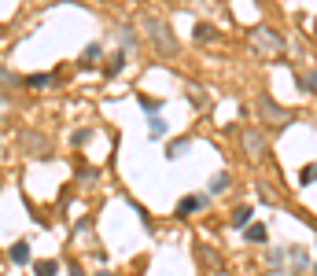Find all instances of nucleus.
Listing matches in <instances>:
<instances>
[{"mask_svg": "<svg viewBox=\"0 0 317 276\" xmlns=\"http://www.w3.org/2000/svg\"><path fill=\"white\" fill-rule=\"evenodd\" d=\"M255 44H262V48H284V37L273 33V30H266V26H258L255 30Z\"/></svg>", "mask_w": 317, "mask_h": 276, "instance_id": "obj_4", "label": "nucleus"}, {"mask_svg": "<svg viewBox=\"0 0 317 276\" xmlns=\"http://www.w3.org/2000/svg\"><path fill=\"white\" fill-rule=\"evenodd\" d=\"M184 151H188V140H173V144H170V151H166V158H181Z\"/></svg>", "mask_w": 317, "mask_h": 276, "instance_id": "obj_13", "label": "nucleus"}, {"mask_svg": "<svg viewBox=\"0 0 317 276\" xmlns=\"http://www.w3.org/2000/svg\"><path fill=\"white\" fill-rule=\"evenodd\" d=\"M244 151H247L251 158H262V151H266V137H262L255 126L244 129Z\"/></svg>", "mask_w": 317, "mask_h": 276, "instance_id": "obj_2", "label": "nucleus"}, {"mask_svg": "<svg viewBox=\"0 0 317 276\" xmlns=\"http://www.w3.org/2000/svg\"><path fill=\"white\" fill-rule=\"evenodd\" d=\"M166 133H170V129H166V122L158 118V114H152V118H148V137H152V140H162Z\"/></svg>", "mask_w": 317, "mask_h": 276, "instance_id": "obj_7", "label": "nucleus"}, {"mask_svg": "<svg viewBox=\"0 0 317 276\" xmlns=\"http://www.w3.org/2000/svg\"><path fill=\"white\" fill-rule=\"evenodd\" d=\"M258 111H262V118L277 122V126H284V122H288V111H284V107H277V103L269 100V96H262V100H258Z\"/></svg>", "mask_w": 317, "mask_h": 276, "instance_id": "obj_3", "label": "nucleus"}, {"mask_svg": "<svg viewBox=\"0 0 317 276\" xmlns=\"http://www.w3.org/2000/svg\"><path fill=\"white\" fill-rule=\"evenodd\" d=\"M96 55H100V44H89V48H85V55H81V59H96Z\"/></svg>", "mask_w": 317, "mask_h": 276, "instance_id": "obj_20", "label": "nucleus"}, {"mask_svg": "<svg viewBox=\"0 0 317 276\" xmlns=\"http://www.w3.org/2000/svg\"><path fill=\"white\" fill-rule=\"evenodd\" d=\"M299 180H303V184H317V162H310V166H303V173H299Z\"/></svg>", "mask_w": 317, "mask_h": 276, "instance_id": "obj_12", "label": "nucleus"}, {"mask_svg": "<svg viewBox=\"0 0 317 276\" xmlns=\"http://www.w3.org/2000/svg\"><path fill=\"white\" fill-rule=\"evenodd\" d=\"M33 273H37V276H55V273H59V265H55V262H41Z\"/></svg>", "mask_w": 317, "mask_h": 276, "instance_id": "obj_16", "label": "nucleus"}, {"mask_svg": "<svg viewBox=\"0 0 317 276\" xmlns=\"http://www.w3.org/2000/svg\"><path fill=\"white\" fill-rule=\"evenodd\" d=\"M310 269V254L303 247H292V273H306Z\"/></svg>", "mask_w": 317, "mask_h": 276, "instance_id": "obj_6", "label": "nucleus"}, {"mask_svg": "<svg viewBox=\"0 0 317 276\" xmlns=\"http://www.w3.org/2000/svg\"><path fill=\"white\" fill-rule=\"evenodd\" d=\"M207 188H210V195H221V192L229 188V173H225V169H221V173H214Z\"/></svg>", "mask_w": 317, "mask_h": 276, "instance_id": "obj_10", "label": "nucleus"}, {"mask_svg": "<svg viewBox=\"0 0 317 276\" xmlns=\"http://www.w3.org/2000/svg\"><path fill=\"white\" fill-rule=\"evenodd\" d=\"M144 30L152 33V41L162 52H177V37L170 33V26H166V22H158V18H144Z\"/></svg>", "mask_w": 317, "mask_h": 276, "instance_id": "obj_1", "label": "nucleus"}, {"mask_svg": "<svg viewBox=\"0 0 317 276\" xmlns=\"http://www.w3.org/2000/svg\"><path fill=\"white\" fill-rule=\"evenodd\" d=\"M11 262H15V265H26V262H30V243L18 240V243L11 247Z\"/></svg>", "mask_w": 317, "mask_h": 276, "instance_id": "obj_11", "label": "nucleus"}, {"mask_svg": "<svg viewBox=\"0 0 317 276\" xmlns=\"http://www.w3.org/2000/svg\"><path fill=\"white\" fill-rule=\"evenodd\" d=\"M303 85H306V89H317V70H310V74H303Z\"/></svg>", "mask_w": 317, "mask_h": 276, "instance_id": "obj_19", "label": "nucleus"}, {"mask_svg": "<svg viewBox=\"0 0 317 276\" xmlns=\"http://www.w3.org/2000/svg\"><path fill=\"white\" fill-rule=\"evenodd\" d=\"M203 206H207V199H203V195H184L181 203H177V214L188 217V214H199Z\"/></svg>", "mask_w": 317, "mask_h": 276, "instance_id": "obj_5", "label": "nucleus"}, {"mask_svg": "<svg viewBox=\"0 0 317 276\" xmlns=\"http://www.w3.org/2000/svg\"><path fill=\"white\" fill-rule=\"evenodd\" d=\"M100 276H111V273H100Z\"/></svg>", "mask_w": 317, "mask_h": 276, "instance_id": "obj_22", "label": "nucleus"}, {"mask_svg": "<svg viewBox=\"0 0 317 276\" xmlns=\"http://www.w3.org/2000/svg\"><path fill=\"white\" fill-rule=\"evenodd\" d=\"M269 265H273L277 273H284V251H269Z\"/></svg>", "mask_w": 317, "mask_h": 276, "instance_id": "obj_17", "label": "nucleus"}, {"mask_svg": "<svg viewBox=\"0 0 317 276\" xmlns=\"http://www.w3.org/2000/svg\"><path fill=\"white\" fill-rule=\"evenodd\" d=\"M195 37H199V41H210V37H214V26L199 22V26H195Z\"/></svg>", "mask_w": 317, "mask_h": 276, "instance_id": "obj_18", "label": "nucleus"}, {"mask_svg": "<svg viewBox=\"0 0 317 276\" xmlns=\"http://www.w3.org/2000/svg\"><path fill=\"white\" fill-rule=\"evenodd\" d=\"M251 217H255V206H236V210H232V225H236V228H247Z\"/></svg>", "mask_w": 317, "mask_h": 276, "instance_id": "obj_8", "label": "nucleus"}, {"mask_svg": "<svg viewBox=\"0 0 317 276\" xmlns=\"http://www.w3.org/2000/svg\"><path fill=\"white\" fill-rule=\"evenodd\" d=\"M122 66H126V52H115V55H111V63H107V74H118Z\"/></svg>", "mask_w": 317, "mask_h": 276, "instance_id": "obj_14", "label": "nucleus"}, {"mask_svg": "<svg viewBox=\"0 0 317 276\" xmlns=\"http://www.w3.org/2000/svg\"><path fill=\"white\" fill-rule=\"evenodd\" d=\"M314 276H317V265H314Z\"/></svg>", "mask_w": 317, "mask_h": 276, "instance_id": "obj_21", "label": "nucleus"}, {"mask_svg": "<svg viewBox=\"0 0 317 276\" xmlns=\"http://www.w3.org/2000/svg\"><path fill=\"white\" fill-rule=\"evenodd\" d=\"M26 85H33V89H44V85H52V78H48V74H30V78H26Z\"/></svg>", "mask_w": 317, "mask_h": 276, "instance_id": "obj_15", "label": "nucleus"}, {"mask_svg": "<svg viewBox=\"0 0 317 276\" xmlns=\"http://www.w3.org/2000/svg\"><path fill=\"white\" fill-rule=\"evenodd\" d=\"M266 236H269L266 225H255V221H251V225L244 228V240H247V243H266Z\"/></svg>", "mask_w": 317, "mask_h": 276, "instance_id": "obj_9", "label": "nucleus"}]
</instances>
